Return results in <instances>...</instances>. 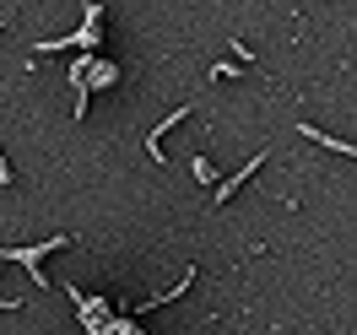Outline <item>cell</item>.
Returning a JSON list of instances; mask_svg holds the SVG:
<instances>
[{"instance_id": "obj_1", "label": "cell", "mask_w": 357, "mask_h": 335, "mask_svg": "<svg viewBox=\"0 0 357 335\" xmlns=\"http://www.w3.org/2000/svg\"><path fill=\"white\" fill-rule=\"evenodd\" d=\"M184 119H190V109H174V114H168V119H162V125H157L152 135H146V152L157 157V168H162V135L174 130V125H184Z\"/></svg>"}, {"instance_id": "obj_2", "label": "cell", "mask_w": 357, "mask_h": 335, "mask_svg": "<svg viewBox=\"0 0 357 335\" xmlns=\"http://www.w3.org/2000/svg\"><path fill=\"white\" fill-rule=\"evenodd\" d=\"M255 168H266V152H255V157H249V162H244V168H238V173H233L227 184H217V201H227V195H233V189H238L249 173H255Z\"/></svg>"}, {"instance_id": "obj_3", "label": "cell", "mask_w": 357, "mask_h": 335, "mask_svg": "<svg viewBox=\"0 0 357 335\" xmlns=\"http://www.w3.org/2000/svg\"><path fill=\"white\" fill-rule=\"evenodd\" d=\"M298 130L309 135V141H319V146H331V152H341V157H352V141H331V135L319 130V125H298Z\"/></svg>"}, {"instance_id": "obj_4", "label": "cell", "mask_w": 357, "mask_h": 335, "mask_svg": "<svg viewBox=\"0 0 357 335\" xmlns=\"http://www.w3.org/2000/svg\"><path fill=\"white\" fill-rule=\"evenodd\" d=\"M190 173H195V184H217V168H211V157H206V152H195Z\"/></svg>"}, {"instance_id": "obj_5", "label": "cell", "mask_w": 357, "mask_h": 335, "mask_svg": "<svg viewBox=\"0 0 357 335\" xmlns=\"http://www.w3.org/2000/svg\"><path fill=\"white\" fill-rule=\"evenodd\" d=\"M0 309H22V297H0Z\"/></svg>"}, {"instance_id": "obj_6", "label": "cell", "mask_w": 357, "mask_h": 335, "mask_svg": "<svg viewBox=\"0 0 357 335\" xmlns=\"http://www.w3.org/2000/svg\"><path fill=\"white\" fill-rule=\"evenodd\" d=\"M0 33H6V22H0Z\"/></svg>"}]
</instances>
